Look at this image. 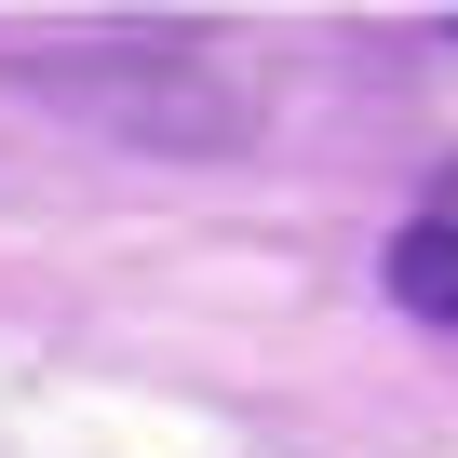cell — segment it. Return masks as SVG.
<instances>
[{"mask_svg": "<svg viewBox=\"0 0 458 458\" xmlns=\"http://www.w3.org/2000/svg\"><path fill=\"white\" fill-rule=\"evenodd\" d=\"M391 297L418 324H458V216H418L404 243H391Z\"/></svg>", "mask_w": 458, "mask_h": 458, "instance_id": "1", "label": "cell"}]
</instances>
